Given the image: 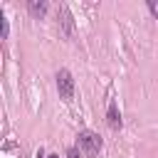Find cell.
Returning a JSON list of instances; mask_svg holds the SVG:
<instances>
[{
  "label": "cell",
  "mask_w": 158,
  "mask_h": 158,
  "mask_svg": "<svg viewBox=\"0 0 158 158\" xmlns=\"http://www.w3.org/2000/svg\"><path fill=\"white\" fill-rule=\"evenodd\" d=\"M77 146H79L86 156H96V153L101 151V138H99V133H94V131H81V133L77 136Z\"/></svg>",
  "instance_id": "obj_1"
},
{
  "label": "cell",
  "mask_w": 158,
  "mask_h": 158,
  "mask_svg": "<svg viewBox=\"0 0 158 158\" xmlns=\"http://www.w3.org/2000/svg\"><path fill=\"white\" fill-rule=\"evenodd\" d=\"M57 91H59V96L64 101L74 99V77H72V72H67V69L57 72Z\"/></svg>",
  "instance_id": "obj_2"
},
{
  "label": "cell",
  "mask_w": 158,
  "mask_h": 158,
  "mask_svg": "<svg viewBox=\"0 0 158 158\" xmlns=\"http://www.w3.org/2000/svg\"><path fill=\"white\" fill-rule=\"evenodd\" d=\"M106 121H109V126H111L114 131H118V128H121V114H118V106H116L114 101H109V111H106Z\"/></svg>",
  "instance_id": "obj_3"
},
{
  "label": "cell",
  "mask_w": 158,
  "mask_h": 158,
  "mask_svg": "<svg viewBox=\"0 0 158 158\" xmlns=\"http://www.w3.org/2000/svg\"><path fill=\"white\" fill-rule=\"evenodd\" d=\"M59 22H62V27H64V32H67V35H72V32H74V22H72V12H69L67 7H62V10H59Z\"/></svg>",
  "instance_id": "obj_4"
},
{
  "label": "cell",
  "mask_w": 158,
  "mask_h": 158,
  "mask_svg": "<svg viewBox=\"0 0 158 158\" xmlns=\"http://www.w3.org/2000/svg\"><path fill=\"white\" fill-rule=\"evenodd\" d=\"M27 7H30V12H32L35 17H42V15L47 12V2H44V0H30Z\"/></svg>",
  "instance_id": "obj_5"
},
{
  "label": "cell",
  "mask_w": 158,
  "mask_h": 158,
  "mask_svg": "<svg viewBox=\"0 0 158 158\" xmlns=\"http://www.w3.org/2000/svg\"><path fill=\"white\" fill-rule=\"evenodd\" d=\"M0 37H2V40L7 37V20H5V15H2V10H0Z\"/></svg>",
  "instance_id": "obj_6"
},
{
  "label": "cell",
  "mask_w": 158,
  "mask_h": 158,
  "mask_svg": "<svg viewBox=\"0 0 158 158\" xmlns=\"http://www.w3.org/2000/svg\"><path fill=\"white\" fill-rule=\"evenodd\" d=\"M148 10H151V12L158 17V2H156V0H148Z\"/></svg>",
  "instance_id": "obj_7"
},
{
  "label": "cell",
  "mask_w": 158,
  "mask_h": 158,
  "mask_svg": "<svg viewBox=\"0 0 158 158\" xmlns=\"http://www.w3.org/2000/svg\"><path fill=\"white\" fill-rule=\"evenodd\" d=\"M67 156H69V158H79V153H77V148H69V151H67Z\"/></svg>",
  "instance_id": "obj_8"
},
{
  "label": "cell",
  "mask_w": 158,
  "mask_h": 158,
  "mask_svg": "<svg viewBox=\"0 0 158 158\" xmlns=\"http://www.w3.org/2000/svg\"><path fill=\"white\" fill-rule=\"evenodd\" d=\"M47 158H59V156H47Z\"/></svg>",
  "instance_id": "obj_9"
}]
</instances>
